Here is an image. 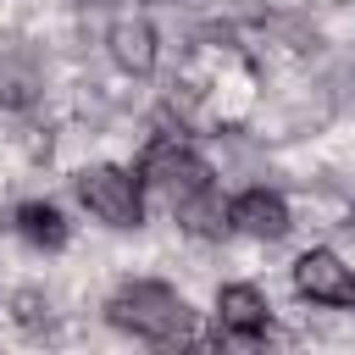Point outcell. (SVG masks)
Wrapping results in <instances>:
<instances>
[{"label": "cell", "instance_id": "obj_8", "mask_svg": "<svg viewBox=\"0 0 355 355\" xmlns=\"http://www.w3.org/2000/svg\"><path fill=\"white\" fill-rule=\"evenodd\" d=\"M216 316H222V333L255 338V333H266L272 305H266V294H261V288H250V283H227V288L216 294Z\"/></svg>", "mask_w": 355, "mask_h": 355}, {"label": "cell", "instance_id": "obj_4", "mask_svg": "<svg viewBox=\"0 0 355 355\" xmlns=\"http://www.w3.org/2000/svg\"><path fill=\"white\" fill-rule=\"evenodd\" d=\"M294 288H300L311 305L355 311V272H349L333 250H305V255L294 261Z\"/></svg>", "mask_w": 355, "mask_h": 355}, {"label": "cell", "instance_id": "obj_3", "mask_svg": "<svg viewBox=\"0 0 355 355\" xmlns=\"http://www.w3.org/2000/svg\"><path fill=\"white\" fill-rule=\"evenodd\" d=\"M161 200H172V205H183L189 194H200V189H211V166L189 150V144H178V139H161V144H150V155H144V172H139Z\"/></svg>", "mask_w": 355, "mask_h": 355}, {"label": "cell", "instance_id": "obj_5", "mask_svg": "<svg viewBox=\"0 0 355 355\" xmlns=\"http://www.w3.org/2000/svg\"><path fill=\"white\" fill-rule=\"evenodd\" d=\"M105 50H111V61H116L128 78H150V72H155V55H161L155 28H150L144 17H116V22L105 28Z\"/></svg>", "mask_w": 355, "mask_h": 355}, {"label": "cell", "instance_id": "obj_6", "mask_svg": "<svg viewBox=\"0 0 355 355\" xmlns=\"http://www.w3.org/2000/svg\"><path fill=\"white\" fill-rule=\"evenodd\" d=\"M39 100V50L22 39H0V105L28 111Z\"/></svg>", "mask_w": 355, "mask_h": 355}, {"label": "cell", "instance_id": "obj_11", "mask_svg": "<svg viewBox=\"0 0 355 355\" xmlns=\"http://www.w3.org/2000/svg\"><path fill=\"white\" fill-rule=\"evenodd\" d=\"M11 311H17V322H22L28 333H44V327H50V300L33 294V288H22V294L11 300Z\"/></svg>", "mask_w": 355, "mask_h": 355}, {"label": "cell", "instance_id": "obj_10", "mask_svg": "<svg viewBox=\"0 0 355 355\" xmlns=\"http://www.w3.org/2000/svg\"><path fill=\"white\" fill-rule=\"evenodd\" d=\"M17 233H22L28 244H39V250H61V244H67V216H61L50 200H28V205L17 211Z\"/></svg>", "mask_w": 355, "mask_h": 355}, {"label": "cell", "instance_id": "obj_1", "mask_svg": "<svg viewBox=\"0 0 355 355\" xmlns=\"http://www.w3.org/2000/svg\"><path fill=\"white\" fill-rule=\"evenodd\" d=\"M105 316L122 333H133V338H155V344L189 338V305L166 283H128V288H116L111 305H105Z\"/></svg>", "mask_w": 355, "mask_h": 355}, {"label": "cell", "instance_id": "obj_2", "mask_svg": "<svg viewBox=\"0 0 355 355\" xmlns=\"http://www.w3.org/2000/svg\"><path fill=\"white\" fill-rule=\"evenodd\" d=\"M72 189H78L83 211L100 216L105 227H139L144 200H139V178L128 166H83Z\"/></svg>", "mask_w": 355, "mask_h": 355}, {"label": "cell", "instance_id": "obj_9", "mask_svg": "<svg viewBox=\"0 0 355 355\" xmlns=\"http://www.w3.org/2000/svg\"><path fill=\"white\" fill-rule=\"evenodd\" d=\"M178 211V222L194 233V239H222L227 227H233V205H222V194H216V183L211 189H200V194H189L183 205H172Z\"/></svg>", "mask_w": 355, "mask_h": 355}, {"label": "cell", "instance_id": "obj_7", "mask_svg": "<svg viewBox=\"0 0 355 355\" xmlns=\"http://www.w3.org/2000/svg\"><path fill=\"white\" fill-rule=\"evenodd\" d=\"M233 227L250 233V239H261V244H272V239H283L294 222H288L283 194H272V189H250V194L233 200Z\"/></svg>", "mask_w": 355, "mask_h": 355}]
</instances>
